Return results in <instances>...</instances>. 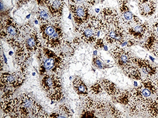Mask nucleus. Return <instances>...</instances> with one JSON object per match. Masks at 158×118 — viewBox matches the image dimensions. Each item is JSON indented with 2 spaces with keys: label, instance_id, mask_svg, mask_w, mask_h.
<instances>
[{
  "label": "nucleus",
  "instance_id": "obj_39",
  "mask_svg": "<svg viewBox=\"0 0 158 118\" xmlns=\"http://www.w3.org/2000/svg\"><path fill=\"white\" fill-rule=\"evenodd\" d=\"M31 0H20L18 2V5L20 6L24 5L25 4H27L28 2H29Z\"/></svg>",
  "mask_w": 158,
  "mask_h": 118
},
{
  "label": "nucleus",
  "instance_id": "obj_4",
  "mask_svg": "<svg viewBox=\"0 0 158 118\" xmlns=\"http://www.w3.org/2000/svg\"><path fill=\"white\" fill-rule=\"evenodd\" d=\"M20 28L21 37L19 47L31 55L40 52L44 45L35 25L31 22H28L20 26Z\"/></svg>",
  "mask_w": 158,
  "mask_h": 118
},
{
  "label": "nucleus",
  "instance_id": "obj_41",
  "mask_svg": "<svg viewBox=\"0 0 158 118\" xmlns=\"http://www.w3.org/2000/svg\"><path fill=\"white\" fill-rule=\"evenodd\" d=\"M155 81H156V84H157V87L158 88V78H155Z\"/></svg>",
  "mask_w": 158,
  "mask_h": 118
},
{
  "label": "nucleus",
  "instance_id": "obj_17",
  "mask_svg": "<svg viewBox=\"0 0 158 118\" xmlns=\"http://www.w3.org/2000/svg\"><path fill=\"white\" fill-rule=\"evenodd\" d=\"M76 31L79 33L80 38L85 43L94 44L98 39V32L89 22L81 27H77Z\"/></svg>",
  "mask_w": 158,
  "mask_h": 118
},
{
  "label": "nucleus",
  "instance_id": "obj_36",
  "mask_svg": "<svg viewBox=\"0 0 158 118\" xmlns=\"http://www.w3.org/2000/svg\"><path fill=\"white\" fill-rule=\"evenodd\" d=\"M39 7H47L51 0H36Z\"/></svg>",
  "mask_w": 158,
  "mask_h": 118
},
{
  "label": "nucleus",
  "instance_id": "obj_29",
  "mask_svg": "<svg viewBox=\"0 0 158 118\" xmlns=\"http://www.w3.org/2000/svg\"><path fill=\"white\" fill-rule=\"evenodd\" d=\"M125 73L128 77L136 80V81H141L142 80L143 77L142 72L141 71L139 68L134 65H131L128 68H127Z\"/></svg>",
  "mask_w": 158,
  "mask_h": 118
},
{
  "label": "nucleus",
  "instance_id": "obj_11",
  "mask_svg": "<svg viewBox=\"0 0 158 118\" xmlns=\"http://www.w3.org/2000/svg\"><path fill=\"white\" fill-rule=\"evenodd\" d=\"M105 33L106 42L108 44L120 45L127 37L124 25L110 26Z\"/></svg>",
  "mask_w": 158,
  "mask_h": 118
},
{
  "label": "nucleus",
  "instance_id": "obj_18",
  "mask_svg": "<svg viewBox=\"0 0 158 118\" xmlns=\"http://www.w3.org/2000/svg\"><path fill=\"white\" fill-rule=\"evenodd\" d=\"M83 104L85 108L87 110L94 111L95 112V111H98L99 113L101 114L105 112L109 113V102L103 100H95L87 96H85Z\"/></svg>",
  "mask_w": 158,
  "mask_h": 118
},
{
  "label": "nucleus",
  "instance_id": "obj_5",
  "mask_svg": "<svg viewBox=\"0 0 158 118\" xmlns=\"http://www.w3.org/2000/svg\"><path fill=\"white\" fill-rule=\"evenodd\" d=\"M25 77L21 71L2 73L0 82L2 100L12 98L16 90L23 84Z\"/></svg>",
  "mask_w": 158,
  "mask_h": 118
},
{
  "label": "nucleus",
  "instance_id": "obj_28",
  "mask_svg": "<svg viewBox=\"0 0 158 118\" xmlns=\"http://www.w3.org/2000/svg\"><path fill=\"white\" fill-rule=\"evenodd\" d=\"M76 45L73 44L72 42L68 40H66L62 45L60 50L59 51L58 53L64 58L67 57H71L75 53Z\"/></svg>",
  "mask_w": 158,
  "mask_h": 118
},
{
  "label": "nucleus",
  "instance_id": "obj_23",
  "mask_svg": "<svg viewBox=\"0 0 158 118\" xmlns=\"http://www.w3.org/2000/svg\"><path fill=\"white\" fill-rule=\"evenodd\" d=\"M100 81L104 90L108 95L112 97L118 96L121 92L118 88L117 85L111 81L107 79H103Z\"/></svg>",
  "mask_w": 158,
  "mask_h": 118
},
{
  "label": "nucleus",
  "instance_id": "obj_34",
  "mask_svg": "<svg viewBox=\"0 0 158 118\" xmlns=\"http://www.w3.org/2000/svg\"><path fill=\"white\" fill-rule=\"evenodd\" d=\"M93 64L94 66L99 69L104 68V65H103V63L98 57H95L93 58Z\"/></svg>",
  "mask_w": 158,
  "mask_h": 118
},
{
  "label": "nucleus",
  "instance_id": "obj_13",
  "mask_svg": "<svg viewBox=\"0 0 158 118\" xmlns=\"http://www.w3.org/2000/svg\"><path fill=\"white\" fill-rule=\"evenodd\" d=\"M125 29L128 37L139 42L146 38L149 34L151 31V25L148 21H146Z\"/></svg>",
  "mask_w": 158,
  "mask_h": 118
},
{
  "label": "nucleus",
  "instance_id": "obj_26",
  "mask_svg": "<svg viewBox=\"0 0 158 118\" xmlns=\"http://www.w3.org/2000/svg\"><path fill=\"white\" fill-rule=\"evenodd\" d=\"M72 117L71 110L65 104L61 105L58 109L49 115V118H72Z\"/></svg>",
  "mask_w": 158,
  "mask_h": 118
},
{
  "label": "nucleus",
  "instance_id": "obj_10",
  "mask_svg": "<svg viewBox=\"0 0 158 118\" xmlns=\"http://www.w3.org/2000/svg\"><path fill=\"white\" fill-rule=\"evenodd\" d=\"M110 53L119 67L122 69L126 70L131 65H133L132 62L133 56L130 50L124 49L120 45H115L110 49Z\"/></svg>",
  "mask_w": 158,
  "mask_h": 118
},
{
  "label": "nucleus",
  "instance_id": "obj_27",
  "mask_svg": "<svg viewBox=\"0 0 158 118\" xmlns=\"http://www.w3.org/2000/svg\"><path fill=\"white\" fill-rule=\"evenodd\" d=\"M37 18L40 24H48L53 22V18L49 11L45 7H39L37 11Z\"/></svg>",
  "mask_w": 158,
  "mask_h": 118
},
{
  "label": "nucleus",
  "instance_id": "obj_37",
  "mask_svg": "<svg viewBox=\"0 0 158 118\" xmlns=\"http://www.w3.org/2000/svg\"><path fill=\"white\" fill-rule=\"evenodd\" d=\"M72 4L73 5H80L84 4H88V0H70Z\"/></svg>",
  "mask_w": 158,
  "mask_h": 118
},
{
  "label": "nucleus",
  "instance_id": "obj_14",
  "mask_svg": "<svg viewBox=\"0 0 158 118\" xmlns=\"http://www.w3.org/2000/svg\"><path fill=\"white\" fill-rule=\"evenodd\" d=\"M141 113L151 118H158V96L144 99L139 103Z\"/></svg>",
  "mask_w": 158,
  "mask_h": 118
},
{
  "label": "nucleus",
  "instance_id": "obj_40",
  "mask_svg": "<svg viewBox=\"0 0 158 118\" xmlns=\"http://www.w3.org/2000/svg\"><path fill=\"white\" fill-rule=\"evenodd\" d=\"M97 0H88L89 5H90L91 6H93L95 5Z\"/></svg>",
  "mask_w": 158,
  "mask_h": 118
},
{
  "label": "nucleus",
  "instance_id": "obj_33",
  "mask_svg": "<svg viewBox=\"0 0 158 118\" xmlns=\"http://www.w3.org/2000/svg\"><path fill=\"white\" fill-rule=\"evenodd\" d=\"M151 32L158 36V15L155 18L154 21L151 25Z\"/></svg>",
  "mask_w": 158,
  "mask_h": 118
},
{
  "label": "nucleus",
  "instance_id": "obj_20",
  "mask_svg": "<svg viewBox=\"0 0 158 118\" xmlns=\"http://www.w3.org/2000/svg\"><path fill=\"white\" fill-rule=\"evenodd\" d=\"M138 7L140 15L143 17H151L156 13V0H137Z\"/></svg>",
  "mask_w": 158,
  "mask_h": 118
},
{
  "label": "nucleus",
  "instance_id": "obj_6",
  "mask_svg": "<svg viewBox=\"0 0 158 118\" xmlns=\"http://www.w3.org/2000/svg\"><path fill=\"white\" fill-rule=\"evenodd\" d=\"M41 86L46 92L47 97L54 102H59L64 97L62 83L60 77L55 74L44 75Z\"/></svg>",
  "mask_w": 158,
  "mask_h": 118
},
{
  "label": "nucleus",
  "instance_id": "obj_25",
  "mask_svg": "<svg viewBox=\"0 0 158 118\" xmlns=\"http://www.w3.org/2000/svg\"><path fill=\"white\" fill-rule=\"evenodd\" d=\"M73 85L77 94L86 96L88 94V87L80 77H77L73 81Z\"/></svg>",
  "mask_w": 158,
  "mask_h": 118
},
{
  "label": "nucleus",
  "instance_id": "obj_12",
  "mask_svg": "<svg viewBox=\"0 0 158 118\" xmlns=\"http://www.w3.org/2000/svg\"><path fill=\"white\" fill-rule=\"evenodd\" d=\"M119 10L123 24L126 27L133 26L142 22L137 16L131 12L128 5V0H118Z\"/></svg>",
  "mask_w": 158,
  "mask_h": 118
},
{
  "label": "nucleus",
  "instance_id": "obj_21",
  "mask_svg": "<svg viewBox=\"0 0 158 118\" xmlns=\"http://www.w3.org/2000/svg\"><path fill=\"white\" fill-rule=\"evenodd\" d=\"M142 47L158 57V36L150 31L149 34L141 43Z\"/></svg>",
  "mask_w": 158,
  "mask_h": 118
},
{
  "label": "nucleus",
  "instance_id": "obj_2",
  "mask_svg": "<svg viewBox=\"0 0 158 118\" xmlns=\"http://www.w3.org/2000/svg\"><path fill=\"white\" fill-rule=\"evenodd\" d=\"M40 61V72L41 75L57 74L62 69L65 58L56 51L44 46L38 53Z\"/></svg>",
  "mask_w": 158,
  "mask_h": 118
},
{
  "label": "nucleus",
  "instance_id": "obj_24",
  "mask_svg": "<svg viewBox=\"0 0 158 118\" xmlns=\"http://www.w3.org/2000/svg\"><path fill=\"white\" fill-rule=\"evenodd\" d=\"M89 22L98 32L101 31L105 32L110 27L99 16L91 15Z\"/></svg>",
  "mask_w": 158,
  "mask_h": 118
},
{
  "label": "nucleus",
  "instance_id": "obj_31",
  "mask_svg": "<svg viewBox=\"0 0 158 118\" xmlns=\"http://www.w3.org/2000/svg\"><path fill=\"white\" fill-rule=\"evenodd\" d=\"M103 87L100 81H98L94 85H92L89 88V92L93 95H98L103 92Z\"/></svg>",
  "mask_w": 158,
  "mask_h": 118
},
{
  "label": "nucleus",
  "instance_id": "obj_19",
  "mask_svg": "<svg viewBox=\"0 0 158 118\" xmlns=\"http://www.w3.org/2000/svg\"><path fill=\"white\" fill-rule=\"evenodd\" d=\"M64 5V0H51L47 7L53 18V22L60 24Z\"/></svg>",
  "mask_w": 158,
  "mask_h": 118
},
{
  "label": "nucleus",
  "instance_id": "obj_38",
  "mask_svg": "<svg viewBox=\"0 0 158 118\" xmlns=\"http://www.w3.org/2000/svg\"><path fill=\"white\" fill-rule=\"evenodd\" d=\"M81 39L80 37H76L73 40V44L75 45L76 46L79 45L80 44V43L81 42Z\"/></svg>",
  "mask_w": 158,
  "mask_h": 118
},
{
  "label": "nucleus",
  "instance_id": "obj_32",
  "mask_svg": "<svg viewBox=\"0 0 158 118\" xmlns=\"http://www.w3.org/2000/svg\"><path fill=\"white\" fill-rule=\"evenodd\" d=\"M138 42V41H137V40H135L134 39L128 37V38L127 37L126 39H125V41L123 42V43L120 46L122 47H124V46L131 47L137 44Z\"/></svg>",
  "mask_w": 158,
  "mask_h": 118
},
{
  "label": "nucleus",
  "instance_id": "obj_16",
  "mask_svg": "<svg viewBox=\"0 0 158 118\" xmlns=\"http://www.w3.org/2000/svg\"><path fill=\"white\" fill-rule=\"evenodd\" d=\"M100 17L110 26H118L123 24L120 15L117 9L110 7L103 8L100 13Z\"/></svg>",
  "mask_w": 158,
  "mask_h": 118
},
{
  "label": "nucleus",
  "instance_id": "obj_15",
  "mask_svg": "<svg viewBox=\"0 0 158 118\" xmlns=\"http://www.w3.org/2000/svg\"><path fill=\"white\" fill-rule=\"evenodd\" d=\"M132 62L139 68L142 73L148 77L154 78L157 76L158 67L152 65L147 59L133 56L132 57Z\"/></svg>",
  "mask_w": 158,
  "mask_h": 118
},
{
  "label": "nucleus",
  "instance_id": "obj_7",
  "mask_svg": "<svg viewBox=\"0 0 158 118\" xmlns=\"http://www.w3.org/2000/svg\"><path fill=\"white\" fill-rule=\"evenodd\" d=\"M0 33L1 38L5 39L12 47L17 48L20 45L21 28L12 18H7L1 22Z\"/></svg>",
  "mask_w": 158,
  "mask_h": 118
},
{
  "label": "nucleus",
  "instance_id": "obj_9",
  "mask_svg": "<svg viewBox=\"0 0 158 118\" xmlns=\"http://www.w3.org/2000/svg\"><path fill=\"white\" fill-rule=\"evenodd\" d=\"M91 6L88 4L80 5L70 4V10L77 27H79L89 22L91 17Z\"/></svg>",
  "mask_w": 158,
  "mask_h": 118
},
{
  "label": "nucleus",
  "instance_id": "obj_3",
  "mask_svg": "<svg viewBox=\"0 0 158 118\" xmlns=\"http://www.w3.org/2000/svg\"><path fill=\"white\" fill-rule=\"evenodd\" d=\"M40 28L44 46L59 52L66 40L60 24L52 22L40 24Z\"/></svg>",
  "mask_w": 158,
  "mask_h": 118
},
{
  "label": "nucleus",
  "instance_id": "obj_8",
  "mask_svg": "<svg viewBox=\"0 0 158 118\" xmlns=\"http://www.w3.org/2000/svg\"><path fill=\"white\" fill-rule=\"evenodd\" d=\"M141 81L140 86L131 91L133 100L139 104L144 99L156 95L158 92L155 78L148 77Z\"/></svg>",
  "mask_w": 158,
  "mask_h": 118
},
{
  "label": "nucleus",
  "instance_id": "obj_1",
  "mask_svg": "<svg viewBox=\"0 0 158 118\" xmlns=\"http://www.w3.org/2000/svg\"><path fill=\"white\" fill-rule=\"evenodd\" d=\"M1 108L10 118H49V115L42 106L27 93L21 94L18 97L3 100L1 102Z\"/></svg>",
  "mask_w": 158,
  "mask_h": 118
},
{
  "label": "nucleus",
  "instance_id": "obj_30",
  "mask_svg": "<svg viewBox=\"0 0 158 118\" xmlns=\"http://www.w3.org/2000/svg\"><path fill=\"white\" fill-rule=\"evenodd\" d=\"M109 108V113L110 114L111 117L115 118H121L125 117V115L122 112L117 109L113 104L109 103L108 104Z\"/></svg>",
  "mask_w": 158,
  "mask_h": 118
},
{
  "label": "nucleus",
  "instance_id": "obj_35",
  "mask_svg": "<svg viewBox=\"0 0 158 118\" xmlns=\"http://www.w3.org/2000/svg\"><path fill=\"white\" fill-rule=\"evenodd\" d=\"M94 44V48L96 49H101L104 47V40L102 38H98Z\"/></svg>",
  "mask_w": 158,
  "mask_h": 118
},
{
  "label": "nucleus",
  "instance_id": "obj_22",
  "mask_svg": "<svg viewBox=\"0 0 158 118\" xmlns=\"http://www.w3.org/2000/svg\"><path fill=\"white\" fill-rule=\"evenodd\" d=\"M113 98L116 102L127 108H130L132 104L134 102L131 91L127 90L121 91L118 96Z\"/></svg>",
  "mask_w": 158,
  "mask_h": 118
}]
</instances>
